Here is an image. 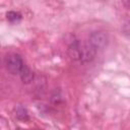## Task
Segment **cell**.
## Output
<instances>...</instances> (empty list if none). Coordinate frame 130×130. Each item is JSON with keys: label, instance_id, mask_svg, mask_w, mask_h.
<instances>
[{"label": "cell", "instance_id": "cell-1", "mask_svg": "<svg viewBox=\"0 0 130 130\" xmlns=\"http://www.w3.org/2000/svg\"><path fill=\"white\" fill-rule=\"evenodd\" d=\"M96 50L87 42L74 41L68 47V54L71 59L80 63H88L95 56Z\"/></svg>", "mask_w": 130, "mask_h": 130}, {"label": "cell", "instance_id": "cell-2", "mask_svg": "<svg viewBox=\"0 0 130 130\" xmlns=\"http://www.w3.org/2000/svg\"><path fill=\"white\" fill-rule=\"evenodd\" d=\"M6 70L11 74H19L24 67V63L18 54H9L5 57L4 61Z\"/></svg>", "mask_w": 130, "mask_h": 130}, {"label": "cell", "instance_id": "cell-3", "mask_svg": "<svg viewBox=\"0 0 130 130\" xmlns=\"http://www.w3.org/2000/svg\"><path fill=\"white\" fill-rule=\"evenodd\" d=\"M88 43L96 50H103L108 45V37L103 31H93L89 35Z\"/></svg>", "mask_w": 130, "mask_h": 130}, {"label": "cell", "instance_id": "cell-4", "mask_svg": "<svg viewBox=\"0 0 130 130\" xmlns=\"http://www.w3.org/2000/svg\"><path fill=\"white\" fill-rule=\"evenodd\" d=\"M19 75H20L21 80H22L24 83H29V82L32 81V79H34V72H32L26 65H24V67L22 68V70H21V72L19 73Z\"/></svg>", "mask_w": 130, "mask_h": 130}, {"label": "cell", "instance_id": "cell-5", "mask_svg": "<svg viewBox=\"0 0 130 130\" xmlns=\"http://www.w3.org/2000/svg\"><path fill=\"white\" fill-rule=\"evenodd\" d=\"M7 19L12 23L18 22L21 19V14L18 12H15V11H9V12H7Z\"/></svg>", "mask_w": 130, "mask_h": 130}, {"label": "cell", "instance_id": "cell-6", "mask_svg": "<svg viewBox=\"0 0 130 130\" xmlns=\"http://www.w3.org/2000/svg\"><path fill=\"white\" fill-rule=\"evenodd\" d=\"M16 116H17L19 119H22V120L27 119V114H26L25 110L22 109V108H19V109L17 110V114H16Z\"/></svg>", "mask_w": 130, "mask_h": 130}, {"label": "cell", "instance_id": "cell-7", "mask_svg": "<svg viewBox=\"0 0 130 130\" xmlns=\"http://www.w3.org/2000/svg\"><path fill=\"white\" fill-rule=\"evenodd\" d=\"M18 130H22V129H18Z\"/></svg>", "mask_w": 130, "mask_h": 130}]
</instances>
